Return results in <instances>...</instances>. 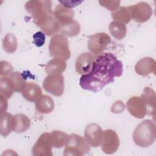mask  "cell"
Here are the masks:
<instances>
[{"label": "cell", "mask_w": 156, "mask_h": 156, "mask_svg": "<svg viewBox=\"0 0 156 156\" xmlns=\"http://www.w3.org/2000/svg\"><path fill=\"white\" fill-rule=\"evenodd\" d=\"M74 15L73 10L65 7L60 3L55 6L53 12V16L58 21L60 26H63L73 21Z\"/></svg>", "instance_id": "14"}, {"label": "cell", "mask_w": 156, "mask_h": 156, "mask_svg": "<svg viewBox=\"0 0 156 156\" xmlns=\"http://www.w3.org/2000/svg\"><path fill=\"white\" fill-rule=\"evenodd\" d=\"M21 93L23 98L27 101L35 102L42 95V90L38 84L29 82H27Z\"/></svg>", "instance_id": "17"}, {"label": "cell", "mask_w": 156, "mask_h": 156, "mask_svg": "<svg viewBox=\"0 0 156 156\" xmlns=\"http://www.w3.org/2000/svg\"><path fill=\"white\" fill-rule=\"evenodd\" d=\"M100 5L112 12L118 10L119 7V1H99Z\"/></svg>", "instance_id": "31"}, {"label": "cell", "mask_w": 156, "mask_h": 156, "mask_svg": "<svg viewBox=\"0 0 156 156\" xmlns=\"http://www.w3.org/2000/svg\"><path fill=\"white\" fill-rule=\"evenodd\" d=\"M17 46L18 42L16 37L13 34H7L2 40L4 50L9 54H12L16 51Z\"/></svg>", "instance_id": "25"}, {"label": "cell", "mask_w": 156, "mask_h": 156, "mask_svg": "<svg viewBox=\"0 0 156 156\" xmlns=\"http://www.w3.org/2000/svg\"><path fill=\"white\" fill-rule=\"evenodd\" d=\"M14 88L10 77L3 76L0 79V95L9 99L14 92Z\"/></svg>", "instance_id": "24"}, {"label": "cell", "mask_w": 156, "mask_h": 156, "mask_svg": "<svg viewBox=\"0 0 156 156\" xmlns=\"http://www.w3.org/2000/svg\"><path fill=\"white\" fill-rule=\"evenodd\" d=\"M123 72L122 62L113 54L102 53L95 57L91 71L82 75L79 85L83 90L94 93L114 82L115 77H119Z\"/></svg>", "instance_id": "1"}, {"label": "cell", "mask_w": 156, "mask_h": 156, "mask_svg": "<svg viewBox=\"0 0 156 156\" xmlns=\"http://www.w3.org/2000/svg\"><path fill=\"white\" fill-rule=\"evenodd\" d=\"M125 109V105L122 101L118 100L115 101L111 107V112L113 113H121Z\"/></svg>", "instance_id": "33"}, {"label": "cell", "mask_w": 156, "mask_h": 156, "mask_svg": "<svg viewBox=\"0 0 156 156\" xmlns=\"http://www.w3.org/2000/svg\"><path fill=\"white\" fill-rule=\"evenodd\" d=\"M95 57L94 55L89 52H83L80 54L76 61V71L82 75L88 73L92 68Z\"/></svg>", "instance_id": "13"}, {"label": "cell", "mask_w": 156, "mask_h": 156, "mask_svg": "<svg viewBox=\"0 0 156 156\" xmlns=\"http://www.w3.org/2000/svg\"><path fill=\"white\" fill-rule=\"evenodd\" d=\"M38 27L45 34L48 36H50L60 31L61 26L53 15H51L48 16Z\"/></svg>", "instance_id": "18"}, {"label": "cell", "mask_w": 156, "mask_h": 156, "mask_svg": "<svg viewBox=\"0 0 156 156\" xmlns=\"http://www.w3.org/2000/svg\"><path fill=\"white\" fill-rule=\"evenodd\" d=\"M52 146L55 148L62 147L66 143L68 135L60 130H54L50 133Z\"/></svg>", "instance_id": "27"}, {"label": "cell", "mask_w": 156, "mask_h": 156, "mask_svg": "<svg viewBox=\"0 0 156 156\" xmlns=\"http://www.w3.org/2000/svg\"><path fill=\"white\" fill-rule=\"evenodd\" d=\"M33 43L37 47L42 46L45 43V34L41 31H38L33 36Z\"/></svg>", "instance_id": "32"}, {"label": "cell", "mask_w": 156, "mask_h": 156, "mask_svg": "<svg viewBox=\"0 0 156 156\" xmlns=\"http://www.w3.org/2000/svg\"><path fill=\"white\" fill-rule=\"evenodd\" d=\"M110 41V37L107 34L104 32L96 33L90 36L87 46L92 54L98 55L104 53Z\"/></svg>", "instance_id": "7"}, {"label": "cell", "mask_w": 156, "mask_h": 156, "mask_svg": "<svg viewBox=\"0 0 156 156\" xmlns=\"http://www.w3.org/2000/svg\"><path fill=\"white\" fill-rule=\"evenodd\" d=\"M156 62L151 57H144L140 59L135 66V72L140 76H146L151 73L155 74Z\"/></svg>", "instance_id": "16"}, {"label": "cell", "mask_w": 156, "mask_h": 156, "mask_svg": "<svg viewBox=\"0 0 156 156\" xmlns=\"http://www.w3.org/2000/svg\"><path fill=\"white\" fill-rule=\"evenodd\" d=\"M119 139L116 132L112 129L103 131L102 138L101 143V149L107 154H112L118 149Z\"/></svg>", "instance_id": "10"}, {"label": "cell", "mask_w": 156, "mask_h": 156, "mask_svg": "<svg viewBox=\"0 0 156 156\" xmlns=\"http://www.w3.org/2000/svg\"><path fill=\"white\" fill-rule=\"evenodd\" d=\"M25 9L31 15L35 24L38 26L48 16L53 15L51 1L32 0L25 4Z\"/></svg>", "instance_id": "3"}, {"label": "cell", "mask_w": 156, "mask_h": 156, "mask_svg": "<svg viewBox=\"0 0 156 156\" xmlns=\"http://www.w3.org/2000/svg\"><path fill=\"white\" fill-rule=\"evenodd\" d=\"M108 29L111 35L118 40L123 39L127 34V28L126 25L118 21H112L109 24Z\"/></svg>", "instance_id": "23"}, {"label": "cell", "mask_w": 156, "mask_h": 156, "mask_svg": "<svg viewBox=\"0 0 156 156\" xmlns=\"http://www.w3.org/2000/svg\"><path fill=\"white\" fill-rule=\"evenodd\" d=\"M126 107L130 114L136 118H143L147 113L145 104L141 97L130 98L126 103Z\"/></svg>", "instance_id": "12"}, {"label": "cell", "mask_w": 156, "mask_h": 156, "mask_svg": "<svg viewBox=\"0 0 156 156\" xmlns=\"http://www.w3.org/2000/svg\"><path fill=\"white\" fill-rule=\"evenodd\" d=\"M66 68V63L65 60L58 58H54L49 60L46 66L45 71L49 74H61Z\"/></svg>", "instance_id": "21"}, {"label": "cell", "mask_w": 156, "mask_h": 156, "mask_svg": "<svg viewBox=\"0 0 156 156\" xmlns=\"http://www.w3.org/2000/svg\"><path fill=\"white\" fill-rule=\"evenodd\" d=\"M141 98L145 104L147 113L148 115L152 116L155 119V93L152 88L149 87H146L143 90V93L141 95Z\"/></svg>", "instance_id": "15"}, {"label": "cell", "mask_w": 156, "mask_h": 156, "mask_svg": "<svg viewBox=\"0 0 156 156\" xmlns=\"http://www.w3.org/2000/svg\"><path fill=\"white\" fill-rule=\"evenodd\" d=\"M65 146V156H81L88 154L91 150L90 146L85 138L74 133L68 135Z\"/></svg>", "instance_id": "4"}, {"label": "cell", "mask_w": 156, "mask_h": 156, "mask_svg": "<svg viewBox=\"0 0 156 156\" xmlns=\"http://www.w3.org/2000/svg\"><path fill=\"white\" fill-rule=\"evenodd\" d=\"M8 103L7 99L4 98V96L0 95V113H4L7 109Z\"/></svg>", "instance_id": "34"}, {"label": "cell", "mask_w": 156, "mask_h": 156, "mask_svg": "<svg viewBox=\"0 0 156 156\" xmlns=\"http://www.w3.org/2000/svg\"><path fill=\"white\" fill-rule=\"evenodd\" d=\"M12 65L7 61L2 60L0 62V75L1 77L10 75L13 72Z\"/></svg>", "instance_id": "30"}, {"label": "cell", "mask_w": 156, "mask_h": 156, "mask_svg": "<svg viewBox=\"0 0 156 156\" xmlns=\"http://www.w3.org/2000/svg\"><path fill=\"white\" fill-rule=\"evenodd\" d=\"M60 31L63 35L75 37L80 33V26L77 21L74 20L69 24L61 26Z\"/></svg>", "instance_id": "28"}, {"label": "cell", "mask_w": 156, "mask_h": 156, "mask_svg": "<svg viewBox=\"0 0 156 156\" xmlns=\"http://www.w3.org/2000/svg\"><path fill=\"white\" fill-rule=\"evenodd\" d=\"M14 127V116L9 112H5L1 114L0 119V133L4 136H7Z\"/></svg>", "instance_id": "20"}, {"label": "cell", "mask_w": 156, "mask_h": 156, "mask_svg": "<svg viewBox=\"0 0 156 156\" xmlns=\"http://www.w3.org/2000/svg\"><path fill=\"white\" fill-rule=\"evenodd\" d=\"M14 116L13 131L16 133H23L30 126V119L24 114H16Z\"/></svg>", "instance_id": "22"}, {"label": "cell", "mask_w": 156, "mask_h": 156, "mask_svg": "<svg viewBox=\"0 0 156 156\" xmlns=\"http://www.w3.org/2000/svg\"><path fill=\"white\" fill-rule=\"evenodd\" d=\"M52 147L50 133H43L33 146L32 154L34 156H52Z\"/></svg>", "instance_id": "9"}, {"label": "cell", "mask_w": 156, "mask_h": 156, "mask_svg": "<svg viewBox=\"0 0 156 156\" xmlns=\"http://www.w3.org/2000/svg\"><path fill=\"white\" fill-rule=\"evenodd\" d=\"M43 88L53 96H62L65 88L63 76L62 74H49L43 80Z\"/></svg>", "instance_id": "6"}, {"label": "cell", "mask_w": 156, "mask_h": 156, "mask_svg": "<svg viewBox=\"0 0 156 156\" xmlns=\"http://www.w3.org/2000/svg\"><path fill=\"white\" fill-rule=\"evenodd\" d=\"M130 17L137 23H143L149 20L152 15L151 6L146 2L138 3L127 7Z\"/></svg>", "instance_id": "8"}, {"label": "cell", "mask_w": 156, "mask_h": 156, "mask_svg": "<svg viewBox=\"0 0 156 156\" xmlns=\"http://www.w3.org/2000/svg\"><path fill=\"white\" fill-rule=\"evenodd\" d=\"M111 15L114 21L122 23L124 24H128L131 20L130 15L127 7H120L116 11L112 12Z\"/></svg>", "instance_id": "26"}, {"label": "cell", "mask_w": 156, "mask_h": 156, "mask_svg": "<svg viewBox=\"0 0 156 156\" xmlns=\"http://www.w3.org/2000/svg\"><path fill=\"white\" fill-rule=\"evenodd\" d=\"M49 50L50 55L54 58H58L66 61L71 57L68 39L62 34H55L51 37Z\"/></svg>", "instance_id": "5"}, {"label": "cell", "mask_w": 156, "mask_h": 156, "mask_svg": "<svg viewBox=\"0 0 156 156\" xmlns=\"http://www.w3.org/2000/svg\"><path fill=\"white\" fill-rule=\"evenodd\" d=\"M14 91L16 92H21L25 87L27 82L26 79L21 74V73L16 71L12 73L10 76Z\"/></svg>", "instance_id": "29"}, {"label": "cell", "mask_w": 156, "mask_h": 156, "mask_svg": "<svg viewBox=\"0 0 156 156\" xmlns=\"http://www.w3.org/2000/svg\"><path fill=\"white\" fill-rule=\"evenodd\" d=\"M103 130L96 123L88 124L84 130V136L90 146L96 147L101 145Z\"/></svg>", "instance_id": "11"}, {"label": "cell", "mask_w": 156, "mask_h": 156, "mask_svg": "<svg viewBox=\"0 0 156 156\" xmlns=\"http://www.w3.org/2000/svg\"><path fill=\"white\" fill-rule=\"evenodd\" d=\"M156 138V127L154 121L145 119L141 121L135 129L133 140L136 145L142 147L151 146Z\"/></svg>", "instance_id": "2"}, {"label": "cell", "mask_w": 156, "mask_h": 156, "mask_svg": "<svg viewBox=\"0 0 156 156\" xmlns=\"http://www.w3.org/2000/svg\"><path fill=\"white\" fill-rule=\"evenodd\" d=\"M36 110L41 114L50 113L54 108L52 98L48 95H41L35 104Z\"/></svg>", "instance_id": "19"}]
</instances>
